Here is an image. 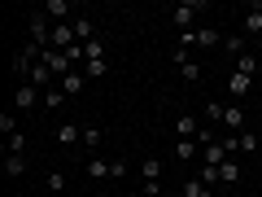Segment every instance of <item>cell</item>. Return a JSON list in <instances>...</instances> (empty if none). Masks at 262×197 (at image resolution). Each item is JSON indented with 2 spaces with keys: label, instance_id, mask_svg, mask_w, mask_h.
<instances>
[{
  "label": "cell",
  "instance_id": "obj_8",
  "mask_svg": "<svg viewBox=\"0 0 262 197\" xmlns=\"http://www.w3.org/2000/svg\"><path fill=\"white\" fill-rule=\"evenodd\" d=\"M175 66L184 70V79H188V84H196V79H201V66H196L188 53H179V48H175Z\"/></svg>",
  "mask_w": 262,
  "mask_h": 197
},
{
  "label": "cell",
  "instance_id": "obj_16",
  "mask_svg": "<svg viewBox=\"0 0 262 197\" xmlns=\"http://www.w3.org/2000/svg\"><path fill=\"white\" fill-rule=\"evenodd\" d=\"M245 35H262V5H253L245 13Z\"/></svg>",
  "mask_w": 262,
  "mask_h": 197
},
{
  "label": "cell",
  "instance_id": "obj_25",
  "mask_svg": "<svg viewBox=\"0 0 262 197\" xmlns=\"http://www.w3.org/2000/svg\"><path fill=\"white\" fill-rule=\"evenodd\" d=\"M105 70H110V62H83V75L88 79H101Z\"/></svg>",
  "mask_w": 262,
  "mask_h": 197
},
{
  "label": "cell",
  "instance_id": "obj_2",
  "mask_svg": "<svg viewBox=\"0 0 262 197\" xmlns=\"http://www.w3.org/2000/svg\"><path fill=\"white\" fill-rule=\"evenodd\" d=\"M48 40H53V27H48V13L39 9V13H31V44L48 48Z\"/></svg>",
  "mask_w": 262,
  "mask_h": 197
},
{
  "label": "cell",
  "instance_id": "obj_28",
  "mask_svg": "<svg viewBox=\"0 0 262 197\" xmlns=\"http://www.w3.org/2000/svg\"><path fill=\"white\" fill-rule=\"evenodd\" d=\"M83 145L96 149V145H101V127H83Z\"/></svg>",
  "mask_w": 262,
  "mask_h": 197
},
{
  "label": "cell",
  "instance_id": "obj_21",
  "mask_svg": "<svg viewBox=\"0 0 262 197\" xmlns=\"http://www.w3.org/2000/svg\"><path fill=\"white\" fill-rule=\"evenodd\" d=\"M184 197H214V188H206L201 180H188V184H184Z\"/></svg>",
  "mask_w": 262,
  "mask_h": 197
},
{
  "label": "cell",
  "instance_id": "obj_9",
  "mask_svg": "<svg viewBox=\"0 0 262 197\" xmlns=\"http://www.w3.org/2000/svg\"><path fill=\"white\" fill-rule=\"evenodd\" d=\"M83 84H88V75H83V70H75V75H66L57 88H61L66 96H79V92H83Z\"/></svg>",
  "mask_w": 262,
  "mask_h": 197
},
{
  "label": "cell",
  "instance_id": "obj_23",
  "mask_svg": "<svg viewBox=\"0 0 262 197\" xmlns=\"http://www.w3.org/2000/svg\"><path fill=\"white\" fill-rule=\"evenodd\" d=\"M44 105H48V110H61V105H66V92H61V88H48V92H44Z\"/></svg>",
  "mask_w": 262,
  "mask_h": 197
},
{
  "label": "cell",
  "instance_id": "obj_30",
  "mask_svg": "<svg viewBox=\"0 0 262 197\" xmlns=\"http://www.w3.org/2000/svg\"><path fill=\"white\" fill-rule=\"evenodd\" d=\"M0 131H5V136H13V131H18V119H13V114H0Z\"/></svg>",
  "mask_w": 262,
  "mask_h": 197
},
{
  "label": "cell",
  "instance_id": "obj_6",
  "mask_svg": "<svg viewBox=\"0 0 262 197\" xmlns=\"http://www.w3.org/2000/svg\"><path fill=\"white\" fill-rule=\"evenodd\" d=\"M35 96H39V88H35V84H18V92H13V110L27 114L31 105H35Z\"/></svg>",
  "mask_w": 262,
  "mask_h": 197
},
{
  "label": "cell",
  "instance_id": "obj_18",
  "mask_svg": "<svg viewBox=\"0 0 262 197\" xmlns=\"http://www.w3.org/2000/svg\"><path fill=\"white\" fill-rule=\"evenodd\" d=\"M201 158H206V167H219V162H227V153H223V145H210V149H201Z\"/></svg>",
  "mask_w": 262,
  "mask_h": 197
},
{
  "label": "cell",
  "instance_id": "obj_4",
  "mask_svg": "<svg viewBox=\"0 0 262 197\" xmlns=\"http://www.w3.org/2000/svg\"><path fill=\"white\" fill-rule=\"evenodd\" d=\"M196 13H201V0H184V5H179L170 18H175L179 31H192V18H196Z\"/></svg>",
  "mask_w": 262,
  "mask_h": 197
},
{
  "label": "cell",
  "instance_id": "obj_11",
  "mask_svg": "<svg viewBox=\"0 0 262 197\" xmlns=\"http://www.w3.org/2000/svg\"><path fill=\"white\" fill-rule=\"evenodd\" d=\"M44 13L57 22V27H61V22L70 18V0H48V5H44Z\"/></svg>",
  "mask_w": 262,
  "mask_h": 197
},
{
  "label": "cell",
  "instance_id": "obj_29",
  "mask_svg": "<svg viewBox=\"0 0 262 197\" xmlns=\"http://www.w3.org/2000/svg\"><path fill=\"white\" fill-rule=\"evenodd\" d=\"M196 180H201V184H206V188H214V184H219V167H206V171H201V175H196Z\"/></svg>",
  "mask_w": 262,
  "mask_h": 197
},
{
  "label": "cell",
  "instance_id": "obj_17",
  "mask_svg": "<svg viewBox=\"0 0 262 197\" xmlns=\"http://www.w3.org/2000/svg\"><path fill=\"white\" fill-rule=\"evenodd\" d=\"M83 62H105V44H101V35L83 44Z\"/></svg>",
  "mask_w": 262,
  "mask_h": 197
},
{
  "label": "cell",
  "instance_id": "obj_27",
  "mask_svg": "<svg viewBox=\"0 0 262 197\" xmlns=\"http://www.w3.org/2000/svg\"><path fill=\"white\" fill-rule=\"evenodd\" d=\"M5 141H9V153H22V149H27V136H22V131H13V136H5Z\"/></svg>",
  "mask_w": 262,
  "mask_h": 197
},
{
  "label": "cell",
  "instance_id": "obj_22",
  "mask_svg": "<svg viewBox=\"0 0 262 197\" xmlns=\"http://www.w3.org/2000/svg\"><path fill=\"white\" fill-rule=\"evenodd\" d=\"M196 44H201V48L219 44V31H214V27H196Z\"/></svg>",
  "mask_w": 262,
  "mask_h": 197
},
{
  "label": "cell",
  "instance_id": "obj_34",
  "mask_svg": "<svg viewBox=\"0 0 262 197\" xmlns=\"http://www.w3.org/2000/svg\"><path fill=\"white\" fill-rule=\"evenodd\" d=\"M241 149H249V153L258 149V141H253V131H241Z\"/></svg>",
  "mask_w": 262,
  "mask_h": 197
},
{
  "label": "cell",
  "instance_id": "obj_10",
  "mask_svg": "<svg viewBox=\"0 0 262 197\" xmlns=\"http://www.w3.org/2000/svg\"><path fill=\"white\" fill-rule=\"evenodd\" d=\"M70 31H75V40H79V44L96 40V27H92V18H75V22H70Z\"/></svg>",
  "mask_w": 262,
  "mask_h": 197
},
{
  "label": "cell",
  "instance_id": "obj_12",
  "mask_svg": "<svg viewBox=\"0 0 262 197\" xmlns=\"http://www.w3.org/2000/svg\"><path fill=\"white\" fill-rule=\"evenodd\" d=\"M110 171H114L110 158H88V175L92 180H110Z\"/></svg>",
  "mask_w": 262,
  "mask_h": 197
},
{
  "label": "cell",
  "instance_id": "obj_31",
  "mask_svg": "<svg viewBox=\"0 0 262 197\" xmlns=\"http://www.w3.org/2000/svg\"><path fill=\"white\" fill-rule=\"evenodd\" d=\"M219 145H223V153H227V158H232V153L241 149V136H223V141H219Z\"/></svg>",
  "mask_w": 262,
  "mask_h": 197
},
{
  "label": "cell",
  "instance_id": "obj_15",
  "mask_svg": "<svg viewBox=\"0 0 262 197\" xmlns=\"http://www.w3.org/2000/svg\"><path fill=\"white\" fill-rule=\"evenodd\" d=\"M236 180H241V167H236V158L219 162V184H236Z\"/></svg>",
  "mask_w": 262,
  "mask_h": 197
},
{
  "label": "cell",
  "instance_id": "obj_26",
  "mask_svg": "<svg viewBox=\"0 0 262 197\" xmlns=\"http://www.w3.org/2000/svg\"><path fill=\"white\" fill-rule=\"evenodd\" d=\"M223 48H227V53H236V57L249 53V48H245V35H227V40H223Z\"/></svg>",
  "mask_w": 262,
  "mask_h": 197
},
{
  "label": "cell",
  "instance_id": "obj_33",
  "mask_svg": "<svg viewBox=\"0 0 262 197\" xmlns=\"http://www.w3.org/2000/svg\"><path fill=\"white\" fill-rule=\"evenodd\" d=\"M140 193H144V197H162V180H144Z\"/></svg>",
  "mask_w": 262,
  "mask_h": 197
},
{
  "label": "cell",
  "instance_id": "obj_14",
  "mask_svg": "<svg viewBox=\"0 0 262 197\" xmlns=\"http://www.w3.org/2000/svg\"><path fill=\"white\" fill-rule=\"evenodd\" d=\"M22 171H27V158H22V153H5V175L18 180Z\"/></svg>",
  "mask_w": 262,
  "mask_h": 197
},
{
  "label": "cell",
  "instance_id": "obj_35",
  "mask_svg": "<svg viewBox=\"0 0 262 197\" xmlns=\"http://www.w3.org/2000/svg\"><path fill=\"white\" fill-rule=\"evenodd\" d=\"M122 175H127V162H122V158H114V171H110V180H122Z\"/></svg>",
  "mask_w": 262,
  "mask_h": 197
},
{
  "label": "cell",
  "instance_id": "obj_1",
  "mask_svg": "<svg viewBox=\"0 0 262 197\" xmlns=\"http://www.w3.org/2000/svg\"><path fill=\"white\" fill-rule=\"evenodd\" d=\"M39 62H44L48 70H53V79H57V84H61L66 75H75V62H70L66 53H57V48H44V57H39Z\"/></svg>",
  "mask_w": 262,
  "mask_h": 197
},
{
  "label": "cell",
  "instance_id": "obj_20",
  "mask_svg": "<svg viewBox=\"0 0 262 197\" xmlns=\"http://www.w3.org/2000/svg\"><path fill=\"white\" fill-rule=\"evenodd\" d=\"M236 70L253 79V70H258V57H253V53H241V57H236Z\"/></svg>",
  "mask_w": 262,
  "mask_h": 197
},
{
  "label": "cell",
  "instance_id": "obj_7",
  "mask_svg": "<svg viewBox=\"0 0 262 197\" xmlns=\"http://www.w3.org/2000/svg\"><path fill=\"white\" fill-rule=\"evenodd\" d=\"M223 127H232V136L245 131V110L241 105H223Z\"/></svg>",
  "mask_w": 262,
  "mask_h": 197
},
{
  "label": "cell",
  "instance_id": "obj_24",
  "mask_svg": "<svg viewBox=\"0 0 262 197\" xmlns=\"http://www.w3.org/2000/svg\"><path fill=\"white\" fill-rule=\"evenodd\" d=\"M140 175H144V180H162V162H158V158H144Z\"/></svg>",
  "mask_w": 262,
  "mask_h": 197
},
{
  "label": "cell",
  "instance_id": "obj_5",
  "mask_svg": "<svg viewBox=\"0 0 262 197\" xmlns=\"http://www.w3.org/2000/svg\"><path fill=\"white\" fill-rule=\"evenodd\" d=\"M79 40H75V31H70V22H61V27H53V40H48V48H57V53H70Z\"/></svg>",
  "mask_w": 262,
  "mask_h": 197
},
{
  "label": "cell",
  "instance_id": "obj_13",
  "mask_svg": "<svg viewBox=\"0 0 262 197\" xmlns=\"http://www.w3.org/2000/svg\"><path fill=\"white\" fill-rule=\"evenodd\" d=\"M75 141H83L79 123H61V127H57V145H75Z\"/></svg>",
  "mask_w": 262,
  "mask_h": 197
},
{
  "label": "cell",
  "instance_id": "obj_32",
  "mask_svg": "<svg viewBox=\"0 0 262 197\" xmlns=\"http://www.w3.org/2000/svg\"><path fill=\"white\" fill-rule=\"evenodd\" d=\"M61 188H66V175H61V171H53V175H48V193H61Z\"/></svg>",
  "mask_w": 262,
  "mask_h": 197
},
{
  "label": "cell",
  "instance_id": "obj_19",
  "mask_svg": "<svg viewBox=\"0 0 262 197\" xmlns=\"http://www.w3.org/2000/svg\"><path fill=\"white\" fill-rule=\"evenodd\" d=\"M175 153H179V162H192L196 153H201V145H196V141H179V145H175Z\"/></svg>",
  "mask_w": 262,
  "mask_h": 197
},
{
  "label": "cell",
  "instance_id": "obj_3",
  "mask_svg": "<svg viewBox=\"0 0 262 197\" xmlns=\"http://www.w3.org/2000/svg\"><path fill=\"white\" fill-rule=\"evenodd\" d=\"M249 92H253V79L241 75V70H232V75H227V96H232V101H245Z\"/></svg>",
  "mask_w": 262,
  "mask_h": 197
}]
</instances>
